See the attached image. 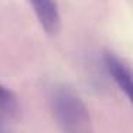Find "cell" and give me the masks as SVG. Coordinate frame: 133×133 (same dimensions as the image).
I'll list each match as a JSON object with an SVG mask.
<instances>
[{
  "label": "cell",
  "instance_id": "obj_1",
  "mask_svg": "<svg viewBox=\"0 0 133 133\" xmlns=\"http://www.w3.org/2000/svg\"><path fill=\"white\" fill-rule=\"evenodd\" d=\"M50 109L61 133H94L92 120L81 96L66 85L50 91Z\"/></svg>",
  "mask_w": 133,
  "mask_h": 133
},
{
  "label": "cell",
  "instance_id": "obj_2",
  "mask_svg": "<svg viewBox=\"0 0 133 133\" xmlns=\"http://www.w3.org/2000/svg\"><path fill=\"white\" fill-rule=\"evenodd\" d=\"M103 64L108 74L115 81L119 89L125 92L133 108V69L113 52L103 54Z\"/></svg>",
  "mask_w": 133,
  "mask_h": 133
},
{
  "label": "cell",
  "instance_id": "obj_3",
  "mask_svg": "<svg viewBox=\"0 0 133 133\" xmlns=\"http://www.w3.org/2000/svg\"><path fill=\"white\" fill-rule=\"evenodd\" d=\"M43 30L50 36H55L61 27V14L57 0H27Z\"/></svg>",
  "mask_w": 133,
  "mask_h": 133
},
{
  "label": "cell",
  "instance_id": "obj_4",
  "mask_svg": "<svg viewBox=\"0 0 133 133\" xmlns=\"http://www.w3.org/2000/svg\"><path fill=\"white\" fill-rule=\"evenodd\" d=\"M0 115L6 118H17L20 115V102L11 89L0 84Z\"/></svg>",
  "mask_w": 133,
  "mask_h": 133
},
{
  "label": "cell",
  "instance_id": "obj_5",
  "mask_svg": "<svg viewBox=\"0 0 133 133\" xmlns=\"http://www.w3.org/2000/svg\"><path fill=\"white\" fill-rule=\"evenodd\" d=\"M3 118H4V116L0 115V133H14V132L11 130V129H10V128H9V126L4 123Z\"/></svg>",
  "mask_w": 133,
  "mask_h": 133
}]
</instances>
